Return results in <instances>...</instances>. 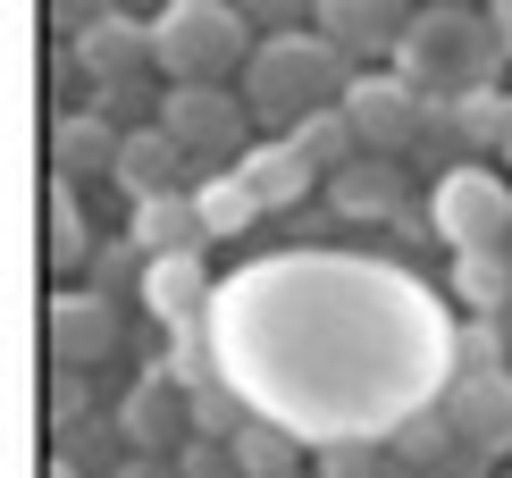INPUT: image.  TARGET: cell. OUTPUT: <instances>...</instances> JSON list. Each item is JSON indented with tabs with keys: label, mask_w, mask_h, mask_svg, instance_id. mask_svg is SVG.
I'll list each match as a JSON object with an SVG mask.
<instances>
[{
	"label": "cell",
	"mask_w": 512,
	"mask_h": 478,
	"mask_svg": "<svg viewBox=\"0 0 512 478\" xmlns=\"http://www.w3.org/2000/svg\"><path fill=\"white\" fill-rule=\"evenodd\" d=\"M345 84H353L345 76V51H336L319 26H277V34L252 42L236 93L252 101V118H261V126H294V118H311V110H336Z\"/></svg>",
	"instance_id": "obj_1"
},
{
	"label": "cell",
	"mask_w": 512,
	"mask_h": 478,
	"mask_svg": "<svg viewBox=\"0 0 512 478\" xmlns=\"http://www.w3.org/2000/svg\"><path fill=\"white\" fill-rule=\"evenodd\" d=\"M496 59H504L496 17L487 9H445V0H429V9L403 26V42H395V76H412L429 101H454V93H471V84H496Z\"/></svg>",
	"instance_id": "obj_2"
},
{
	"label": "cell",
	"mask_w": 512,
	"mask_h": 478,
	"mask_svg": "<svg viewBox=\"0 0 512 478\" xmlns=\"http://www.w3.org/2000/svg\"><path fill=\"white\" fill-rule=\"evenodd\" d=\"M252 42H261V26H252L236 0H160L152 68L168 84H227V76H244Z\"/></svg>",
	"instance_id": "obj_3"
},
{
	"label": "cell",
	"mask_w": 512,
	"mask_h": 478,
	"mask_svg": "<svg viewBox=\"0 0 512 478\" xmlns=\"http://www.w3.org/2000/svg\"><path fill=\"white\" fill-rule=\"evenodd\" d=\"M429 227L454 252H512V177H496L479 160L445 168L437 193H429Z\"/></svg>",
	"instance_id": "obj_4"
},
{
	"label": "cell",
	"mask_w": 512,
	"mask_h": 478,
	"mask_svg": "<svg viewBox=\"0 0 512 478\" xmlns=\"http://www.w3.org/2000/svg\"><path fill=\"white\" fill-rule=\"evenodd\" d=\"M345 118H353V135L361 151H403V143H429L445 135V101H429L412 76H353L345 84Z\"/></svg>",
	"instance_id": "obj_5"
},
{
	"label": "cell",
	"mask_w": 512,
	"mask_h": 478,
	"mask_svg": "<svg viewBox=\"0 0 512 478\" xmlns=\"http://www.w3.org/2000/svg\"><path fill=\"white\" fill-rule=\"evenodd\" d=\"M160 126L194 151V160H210V168H236L252 151L244 143L252 135V101L227 93V84H168L160 93Z\"/></svg>",
	"instance_id": "obj_6"
},
{
	"label": "cell",
	"mask_w": 512,
	"mask_h": 478,
	"mask_svg": "<svg viewBox=\"0 0 512 478\" xmlns=\"http://www.w3.org/2000/svg\"><path fill=\"white\" fill-rule=\"evenodd\" d=\"M118 428H126V453H152V462H177L185 445L202 437L194 428V386H177L168 369H143L118 403Z\"/></svg>",
	"instance_id": "obj_7"
},
{
	"label": "cell",
	"mask_w": 512,
	"mask_h": 478,
	"mask_svg": "<svg viewBox=\"0 0 512 478\" xmlns=\"http://www.w3.org/2000/svg\"><path fill=\"white\" fill-rule=\"evenodd\" d=\"M445 420H454V437L479 445L487 462H512V369H454Z\"/></svg>",
	"instance_id": "obj_8"
},
{
	"label": "cell",
	"mask_w": 512,
	"mask_h": 478,
	"mask_svg": "<svg viewBox=\"0 0 512 478\" xmlns=\"http://www.w3.org/2000/svg\"><path fill=\"white\" fill-rule=\"evenodd\" d=\"M143 311L160 319V336L202 328V319H210V260H202V252L152 260V269H143Z\"/></svg>",
	"instance_id": "obj_9"
},
{
	"label": "cell",
	"mask_w": 512,
	"mask_h": 478,
	"mask_svg": "<svg viewBox=\"0 0 512 478\" xmlns=\"http://www.w3.org/2000/svg\"><path fill=\"white\" fill-rule=\"evenodd\" d=\"M412 0H311V26L336 42V51H395L403 42V26H412Z\"/></svg>",
	"instance_id": "obj_10"
},
{
	"label": "cell",
	"mask_w": 512,
	"mask_h": 478,
	"mask_svg": "<svg viewBox=\"0 0 512 478\" xmlns=\"http://www.w3.org/2000/svg\"><path fill=\"white\" fill-rule=\"evenodd\" d=\"M51 353L59 369H93L118 353V302L110 294H59L51 302Z\"/></svg>",
	"instance_id": "obj_11"
},
{
	"label": "cell",
	"mask_w": 512,
	"mask_h": 478,
	"mask_svg": "<svg viewBox=\"0 0 512 478\" xmlns=\"http://www.w3.org/2000/svg\"><path fill=\"white\" fill-rule=\"evenodd\" d=\"M76 68L93 76V84H126V76H143V68H152V26H143V17H126V9L93 17V26L76 34Z\"/></svg>",
	"instance_id": "obj_12"
},
{
	"label": "cell",
	"mask_w": 512,
	"mask_h": 478,
	"mask_svg": "<svg viewBox=\"0 0 512 478\" xmlns=\"http://www.w3.org/2000/svg\"><path fill=\"white\" fill-rule=\"evenodd\" d=\"M118 143H126V126H110L101 110H68V118L51 126V168H59V185L118 177Z\"/></svg>",
	"instance_id": "obj_13"
},
{
	"label": "cell",
	"mask_w": 512,
	"mask_h": 478,
	"mask_svg": "<svg viewBox=\"0 0 512 478\" xmlns=\"http://www.w3.org/2000/svg\"><path fill=\"white\" fill-rule=\"evenodd\" d=\"M126 235H135V244L152 252V260L219 244V235H210V219H202V202H194L185 185H177V193H143V202H135V227H126Z\"/></svg>",
	"instance_id": "obj_14"
},
{
	"label": "cell",
	"mask_w": 512,
	"mask_h": 478,
	"mask_svg": "<svg viewBox=\"0 0 512 478\" xmlns=\"http://www.w3.org/2000/svg\"><path fill=\"white\" fill-rule=\"evenodd\" d=\"M185 168H194V151L168 135L160 118H152V126H126V143H118V185L135 193V202H143V193H177Z\"/></svg>",
	"instance_id": "obj_15"
},
{
	"label": "cell",
	"mask_w": 512,
	"mask_h": 478,
	"mask_svg": "<svg viewBox=\"0 0 512 478\" xmlns=\"http://www.w3.org/2000/svg\"><path fill=\"white\" fill-rule=\"evenodd\" d=\"M328 193H336L345 219H395V210H403V168H395V151H361L353 168H336V177H328Z\"/></svg>",
	"instance_id": "obj_16"
},
{
	"label": "cell",
	"mask_w": 512,
	"mask_h": 478,
	"mask_svg": "<svg viewBox=\"0 0 512 478\" xmlns=\"http://www.w3.org/2000/svg\"><path fill=\"white\" fill-rule=\"evenodd\" d=\"M236 168H244V185L261 193V210H286V202H303V193H311V177H319V168H311V160H303V151H294L286 135H277V143H252Z\"/></svg>",
	"instance_id": "obj_17"
},
{
	"label": "cell",
	"mask_w": 512,
	"mask_h": 478,
	"mask_svg": "<svg viewBox=\"0 0 512 478\" xmlns=\"http://www.w3.org/2000/svg\"><path fill=\"white\" fill-rule=\"evenodd\" d=\"M286 143L303 151V160L319 168V177H336V168H353V160H361V135H353L345 101H336V110H311V118H294V126H286Z\"/></svg>",
	"instance_id": "obj_18"
},
{
	"label": "cell",
	"mask_w": 512,
	"mask_h": 478,
	"mask_svg": "<svg viewBox=\"0 0 512 478\" xmlns=\"http://www.w3.org/2000/svg\"><path fill=\"white\" fill-rule=\"evenodd\" d=\"M454 294L471 319H504L512 311V252H454Z\"/></svg>",
	"instance_id": "obj_19"
},
{
	"label": "cell",
	"mask_w": 512,
	"mask_h": 478,
	"mask_svg": "<svg viewBox=\"0 0 512 478\" xmlns=\"http://www.w3.org/2000/svg\"><path fill=\"white\" fill-rule=\"evenodd\" d=\"M504 126H512V93H496V84H471V93L445 101V135L454 143H496L504 151Z\"/></svg>",
	"instance_id": "obj_20"
},
{
	"label": "cell",
	"mask_w": 512,
	"mask_h": 478,
	"mask_svg": "<svg viewBox=\"0 0 512 478\" xmlns=\"http://www.w3.org/2000/svg\"><path fill=\"white\" fill-rule=\"evenodd\" d=\"M194 202H202L210 235H244L252 219H261V193L244 185V168H210V177L194 185Z\"/></svg>",
	"instance_id": "obj_21"
},
{
	"label": "cell",
	"mask_w": 512,
	"mask_h": 478,
	"mask_svg": "<svg viewBox=\"0 0 512 478\" xmlns=\"http://www.w3.org/2000/svg\"><path fill=\"white\" fill-rule=\"evenodd\" d=\"M236 462H244V478H294V470H303V445H294V428L252 420L236 437Z\"/></svg>",
	"instance_id": "obj_22"
},
{
	"label": "cell",
	"mask_w": 512,
	"mask_h": 478,
	"mask_svg": "<svg viewBox=\"0 0 512 478\" xmlns=\"http://www.w3.org/2000/svg\"><path fill=\"white\" fill-rule=\"evenodd\" d=\"M143 269H152V252H143L135 235H118V244H101V252H93V294H110V302L143 294Z\"/></svg>",
	"instance_id": "obj_23"
},
{
	"label": "cell",
	"mask_w": 512,
	"mask_h": 478,
	"mask_svg": "<svg viewBox=\"0 0 512 478\" xmlns=\"http://www.w3.org/2000/svg\"><path fill=\"white\" fill-rule=\"evenodd\" d=\"M93 227H84L76 210V185H51V269H76V260H93Z\"/></svg>",
	"instance_id": "obj_24"
},
{
	"label": "cell",
	"mask_w": 512,
	"mask_h": 478,
	"mask_svg": "<svg viewBox=\"0 0 512 478\" xmlns=\"http://www.w3.org/2000/svg\"><path fill=\"white\" fill-rule=\"evenodd\" d=\"M454 445H462V437H454V420H445V403H437V411H412V420L395 428V453H403V462H420V470L445 462Z\"/></svg>",
	"instance_id": "obj_25"
},
{
	"label": "cell",
	"mask_w": 512,
	"mask_h": 478,
	"mask_svg": "<svg viewBox=\"0 0 512 478\" xmlns=\"http://www.w3.org/2000/svg\"><path fill=\"white\" fill-rule=\"evenodd\" d=\"M110 445H126L118 411H110V420H76V428H59V462H76V470H118Z\"/></svg>",
	"instance_id": "obj_26"
},
{
	"label": "cell",
	"mask_w": 512,
	"mask_h": 478,
	"mask_svg": "<svg viewBox=\"0 0 512 478\" xmlns=\"http://www.w3.org/2000/svg\"><path fill=\"white\" fill-rule=\"evenodd\" d=\"M194 428H202V437H244L252 411H244V395H236L227 378H202V386H194Z\"/></svg>",
	"instance_id": "obj_27"
},
{
	"label": "cell",
	"mask_w": 512,
	"mask_h": 478,
	"mask_svg": "<svg viewBox=\"0 0 512 478\" xmlns=\"http://www.w3.org/2000/svg\"><path fill=\"white\" fill-rule=\"evenodd\" d=\"M152 369H168V378L177 386H202V378H219V369H210V328H177L152 353Z\"/></svg>",
	"instance_id": "obj_28"
},
{
	"label": "cell",
	"mask_w": 512,
	"mask_h": 478,
	"mask_svg": "<svg viewBox=\"0 0 512 478\" xmlns=\"http://www.w3.org/2000/svg\"><path fill=\"white\" fill-rule=\"evenodd\" d=\"M395 445H370V437H328L319 445V478H378Z\"/></svg>",
	"instance_id": "obj_29"
},
{
	"label": "cell",
	"mask_w": 512,
	"mask_h": 478,
	"mask_svg": "<svg viewBox=\"0 0 512 478\" xmlns=\"http://www.w3.org/2000/svg\"><path fill=\"white\" fill-rule=\"evenodd\" d=\"M177 478H244L236 437H194V445L177 453Z\"/></svg>",
	"instance_id": "obj_30"
},
{
	"label": "cell",
	"mask_w": 512,
	"mask_h": 478,
	"mask_svg": "<svg viewBox=\"0 0 512 478\" xmlns=\"http://www.w3.org/2000/svg\"><path fill=\"white\" fill-rule=\"evenodd\" d=\"M236 9H244L261 34H277V26H311V0H236Z\"/></svg>",
	"instance_id": "obj_31"
},
{
	"label": "cell",
	"mask_w": 512,
	"mask_h": 478,
	"mask_svg": "<svg viewBox=\"0 0 512 478\" xmlns=\"http://www.w3.org/2000/svg\"><path fill=\"white\" fill-rule=\"evenodd\" d=\"M429 478H496V462H487L479 445H454L445 462H429Z\"/></svg>",
	"instance_id": "obj_32"
},
{
	"label": "cell",
	"mask_w": 512,
	"mask_h": 478,
	"mask_svg": "<svg viewBox=\"0 0 512 478\" xmlns=\"http://www.w3.org/2000/svg\"><path fill=\"white\" fill-rule=\"evenodd\" d=\"M110 9H118V0H51V17H59L68 34H84L93 17H110Z\"/></svg>",
	"instance_id": "obj_33"
},
{
	"label": "cell",
	"mask_w": 512,
	"mask_h": 478,
	"mask_svg": "<svg viewBox=\"0 0 512 478\" xmlns=\"http://www.w3.org/2000/svg\"><path fill=\"white\" fill-rule=\"evenodd\" d=\"M51 420H59V428H76V420H84V378H59V395H51Z\"/></svg>",
	"instance_id": "obj_34"
},
{
	"label": "cell",
	"mask_w": 512,
	"mask_h": 478,
	"mask_svg": "<svg viewBox=\"0 0 512 478\" xmlns=\"http://www.w3.org/2000/svg\"><path fill=\"white\" fill-rule=\"evenodd\" d=\"M110 478H177V462H152V453H126Z\"/></svg>",
	"instance_id": "obj_35"
},
{
	"label": "cell",
	"mask_w": 512,
	"mask_h": 478,
	"mask_svg": "<svg viewBox=\"0 0 512 478\" xmlns=\"http://www.w3.org/2000/svg\"><path fill=\"white\" fill-rule=\"evenodd\" d=\"M487 17H496V42H504V59H512V0H487Z\"/></svg>",
	"instance_id": "obj_36"
},
{
	"label": "cell",
	"mask_w": 512,
	"mask_h": 478,
	"mask_svg": "<svg viewBox=\"0 0 512 478\" xmlns=\"http://www.w3.org/2000/svg\"><path fill=\"white\" fill-rule=\"evenodd\" d=\"M504 177H512V126H504Z\"/></svg>",
	"instance_id": "obj_37"
},
{
	"label": "cell",
	"mask_w": 512,
	"mask_h": 478,
	"mask_svg": "<svg viewBox=\"0 0 512 478\" xmlns=\"http://www.w3.org/2000/svg\"><path fill=\"white\" fill-rule=\"evenodd\" d=\"M445 9H471V0H445Z\"/></svg>",
	"instance_id": "obj_38"
},
{
	"label": "cell",
	"mask_w": 512,
	"mask_h": 478,
	"mask_svg": "<svg viewBox=\"0 0 512 478\" xmlns=\"http://www.w3.org/2000/svg\"><path fill=\"white\" fill-rule=\"evenodd\" d=\"M294 478H303V470H294Z\"/></svg>",
	"instance_id": "obj_39"
}]
</instances>
